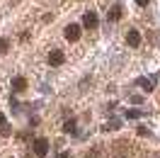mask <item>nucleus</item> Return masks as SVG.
Returning <instances> with one entry per match:
<instances>
[{"label": "nucleus", "mask_w": 160, "mask_h": 158, "mask_svg": "<svg viewBox=\"0 0 160 158\" xmlns=\"http://www.w3.org/2000/svg\"><path fill=\"white\" fill-rule=\"evenodd\" d=\"M126 44H129L131 49H138L141 46V32L138 29H129L126 32Z\"/></svg>", "instance_id": "1"}, {"label": "nucleus", "mask_w": 160, "mask_h": 158, "mask_svg": "<svg viewBox=\"0 0 160 158\" xmlns=\"http://www.w3.org/2000/svg\"><path fill=\"white\" fill-rule=\"evenodd\" d=\"M34 153L39 158H44L49 153V141H46V139H37V141H34Z\"/></svg>", "instance_id": "2"}, {"label": "nucleus", "mask_w": 160, "mask_h": 158, "mask_svg": "<svg viewBox=\"0 0 160 158\" xmlns=\"http://www.w3.org/2000/svg\"><path fill=\"white\" fill-rule=\"evenodd\" d=\"M121 15H124V8L117 3V5H112V8H109V12H107V20H109V22H119Z\"/></svg>", "instance_id": "3"}, {"label": "nucleus", "mask_w": 160, "mask_h": 158, "mask_svg": "<svg viewBox=\"0 0 160 158\" xmlns=\"http://www.w3.org/2000/svg\"><path fill=\"white\" fill-rule=\"evenodd\" d=\"M63 34H66V39H68V41H78L80 39V24H68Z\"/></svg>", "instance_id": "4"}, {"label": "nucleus", "mask_w": 160, "mask_h": 158, "mask_svg": "<svg viewBox=\"0 0 160 158\" xmlns=\"http://www.w3.org/2000/svg\"><path fill=\"white\" fill-rule=\"evenodd\" d=\"M63 61H66V54H63L61 49H53L49 54V63H51V66H61Z\"/></svg>", "instance_id": "5"}, {"label": "nucleus", "mask_w": 160, "mask_h": 158, "mask_svg": "<svg viewBox=\"0 0 160 158\" xmlns=\"http://www.w3.org/2000/svg\"><path fill=\"white\" fill-rule=\"evenodd\" d=\"M82 24H85V27H88V29H95V27H97V24H100V22H97V15H95V12H85V15H82Z\"/></svg>", "instance_id": "6"}, {"label": "nucleus", "mask_w": 160, "mask_h": 158, "mask_svg": "<svg viewBox=\"0 0 160 158\" xmlns=\"http://www.w3.org/2000/svg\"><path fill=\"white\" fill-rule=\"evenodd\" d=\"M12 90H15V92H24V90H27V78L17 76V78L12 80Z\"/></svg>", "instance_id": "7"}, {"label": "nucleus", "mask_w": 160, "mask_h": 158, "mask_svg": "<svg viewBox=\"0 0 160 158\" xmlns=\"http://www.w3.org/2000/svg\"><path fill=\"white\" fill-rule=\"evenodd\" d=\"M138 83H141V88H143V90H148V92H150V90H153V88H155V83H153V80H150V78H141Z\"/></svg>", "instance_id": "8"}, {"label": "nucleus", "mask_w": 160, "mask_h": 158, "mask_svg": "<svg viewBox=\"0 0 160 158\" xmlns=\"http://www.w3.org/2000/svg\"><path fill=\"white\" fill-rule=\"evenodd\" d=\"M8 49H10V41H8V39H0V54H8Z\"/></svg>", "instance_id": "9"}, {"label": "nucleus", "mask_w": 160, "mask_h": 158, "mask_svg": "<svg viewBox=\"0 0 160 158\" xmlns=\"http://www.w3.org/2000/svg\"><path fill=\"white\" fill-rule=\"evenodd\" d=\"M73 129H75V122H73V119H70V122H66V124H63V131H73Z\"/></svg>", "instance_id": "10"}, {"label": "nucleus", "mask_w": 160, "mask_h": 158, "mask_svg": "<svg viewBox=\"0 0 160 158\" xmlns=\"http://www.w3.org/2000/svg\"><path fill=\"white\" fill-rule=\"evenodd\" d=\"M136 5H141V8H146V5H148V0H136Z\"/></svg>", "instance_id": "11"}, {"label": "nucleus", "mask_w": 160, "mask_h": 158, "mask_svg": "<svg viewBox=\"0 0 160 158\" xmlns=\"http://www.w3.org/2000/svg\"><path fill=\"white\" fill-rule=\"evenodd\" d=\"M5 127V114H2V112H0V129Z\"/></svg>", "instance_id": "12"}]
</instances>
